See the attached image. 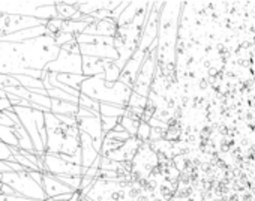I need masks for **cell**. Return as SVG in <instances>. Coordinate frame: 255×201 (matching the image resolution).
Listing matches in <instances>:
<instances>
[{
  "label": "cell",
  "instance_id": "e575fe53",
  "mask_svg": "<svg viewBox=\"0 0 255 201\" xmlns=\"http://www.w3.org/2000/svg\"><path fill=\"white\" fill-rule=\"evenodd\" d=\"M2 185H3V183H2V182H0V194H2Z\"/></svg>",
  "mask_w": 255,
  "mask_h": 201
},
{
  "label": "cell",
  "instance_id": "2e32d148",
  "mask_svg": "<svg viewBox=\"0 0 255 201\" xmlns=\"http://www.w3.org/2000/svg\"><path fill=\"white\" fill-rule=\"evenodd\" d=\"M0 141H3L9 147H18L20 149V143H18V138H17L14 128L0 126Z\"/></svg>",
  "mask_w": 255,
  "mask_h": 201
},
{
  "label": "cell",
  "instance_id": "f546056e",
  "mask_svg": "<svg viewBox=\"0 0 255 201\" xmlns=\"http://www.w3.org/2000/svg\"><path fill=\"white\" fill-rule=\"evenodd\" d=\"M95 116H101V114H95L93 111L86 110V108H81V107H80L78 114H77V117H78V119H84V117H95Z\"/></svg>",
  "mask_w": 255,
  "mask_h": 201
},
{
  "label": "cell",
  "instance_id": "3957f363",
  "mask_svg": "<svg viewBox=\"0 0 255 201\" xmlns=\"http://www.w3.org/2000/svg\"><path fill=\"white\" fill-rule=\"evenodd\" d=\"M14 111L21 120V125L27 131L33 147L38 155L44 156L47 153V128H45V113L26 107H14Z\"/></svg>",
  "mask_w": 255,
  "mask_h": 201
},
{
  "label": "cell",
  "instance_id": "4316f807",
  "mask_svg": "<svg viewBox=\"0 0 255 201\" xmlns=\"http://www.w3.org/2000/svg\"><path fill=\"white\" fill-rule=\"evenodd\" d=\"M0 161H14L11 147L3 141H0Z\"/></svg>",
  "mask_w": 255,
  "mask_h": 201
},
{
  "label": "cell",
  "instance_id": "7a4b0ae2",
  "mask_svg": "<svg viewBox=\"0 0 255 201\" xmlns=\"http://www.w3.org/2000/svg\"><path fill=\"white\" fill-rule=\"evenodd\" d=\"M182 11V3L171 2L165 3L161 9V21H159V36H158V60L162 63V69L168 66L174 59L176 48V35H177V23Z\"/></svg>",
  "mask_w": 255,
  "mask_h": 201
},
{
  "label": "cell",
  "instance_id": "8992f818",
  "mask_svg": "<svg viewBox=\"0 0 255 201\" xmlns=\"http://www.w3.org/2000/svg\"><path fill=\"white\" fill-rule=\"evenodd\" d=\"M156 63H158V41L150 47V50L141 65V69L137 75V80L132 86V92L147 98V95L150 92V84L153 81Z\"/></svg>",
  "mask_w": 255,
  "mask_h": 201
},
{
  "label": "cell",
  "instance_id": "4dcf8cb0",
  "mask_svg": "<svg viewBox=\"0 0 255 201\" xmlns=\"http://www.w3.org/2000/svg\"><path fill=\"white\" fill-rule=\"evenodd\" d=\"M29 174L38 185L42 186V182H44V173L42 171H29Z\"/></svg>",
  "mask_w": 255,
  "mask_h": 201
},
{
  "label": "cell",
  "instance_id": "ac0fdd59",
  "mask_svg": "<svg viewBox=\"0 0 255 201\" xmlns=\"http://www.w3.org/2000/svg\"><path fill=\"white\" fill-rule=\"evenodd\" d=\"M78 105L81 107V108H86V110H90V111H93L95 114H101L99 113V110H101V102H98V100H95V99H92L90 96H87V95H80V98H78Z\"/></svg>",
  "mask_w": 255,
  "mask_h": 201
},
{
  "label": "cell",
  "instance_id": "e0dca14e",
  "mask_svg": "<svg viewBox=\"0 0 255 201\" xmlns=\"http://www.w3.org/2000/svg\"><path fill=\"white\" fill-rule=\"evenodd\" d=\"M17 78V81L20 83V86L26 87L27 90H35V89H45L42 80L39 78H33L29 75H14Z\"/></svg>",
  "mask_w": 255,
  "mask_h": 201
},
{
  "label": "cell",
  "instance_id": "9a60e30c",
  "mask_svg": "<svg viewBox=\"0 0 255 201\" xmlns=\"http://www.w3.org/2000/svg\"><path fill=\"white\" fill-rule=\"evenodd\" d=\"M56 77L60 83H63L65 86H68L74 90H78V92L81 89V84L87 78L84 75H75V74H56Z\"/></svg>",
  "mask_w": 255,
  "mask_h": 201
},
{
  "label": "cell",
  "instance_id": "8fae6325",
  "mask_svg": "<svg viewBox=\"0 0 255 201\" xmlns=\"http://www.w3.org/2000/svg\"><path fill=\"white\" fill-rule=\"evenodd\" d=\"M117 21L113 18L108 20H102V21H95L92 24L87 26L86 29V35H95V36H105V38H114L117 33Z\"/></svg>",
  "mask_w": 255,
  "mask_h": 201
},
{
  "label": "cell",
  "instance_id": "1f68e13d",
  "mask_svg": "<svg viewBox=\"0 0 255 201\" xmlns=\"http://www.w3.org/2000/svg\"><path fill=\"white\" fill-rule=\"evenodd\" d=\"M0 201H36V200H29V198H23V197H8V195L0 194Z\"/></svg>",
  "mask_w": 255,
  "mask_h": 201
},
{
  "label": "cell",
  "instance_id": "7c38bea8",
  "mask_svg": "<svg viewBox=\"0 0 255 201\" xmlns=\"http://www.w3.org/2000/svg\"><path fill=\"white\" fill-rule=\"evenodd\" d=\"M105 62L107 60H102V59L83 56V75L90 78V77L105 74Z\"/></svg>",
  "mask_w": 255,
  "mask_h": 201
},
{
  "label": "cell",
  "instance_id": "d4e9b609",
  "mask_svg": "<svg viewBox=\"0 0 255 201\" xmlns=\"http://www.w3.org/2000/svg\"><path fill=\"white\" fill-rule=\"evenodd\" d=\"M54 41L56 44L62 48L68 44H72L77 41V36L75 35H71V33H66V32H59L57 35H54Z\"/></svg>",
  "mask_w": 255,
  "mask_h": 201
},
{
  "label": "cell",
  "instance_id": "52a82bcc",
  "mask_svg": "<svg viewBox=\"0 0 255 201\" xmlns=\"http://www.w3.org/2000/svg\"><path fill=\"white\" fill-rule=\"evenodd\" d=\"M44 71L53 74H75L83 75V56L65 51L60 48V54L56 60L47 65Z\"/></svg>",
  "mask_w": 255,
  "mask_h": 201
},
{
  "label": "cell",
  "instance_id": "6da1fadb",
  "mask_svg": "<svg viewBox=\"0 0 255 201\" xmlns=\"http://www.w3.org/2000/svg\"><path fill=\"white\" fill-rule=\"evenodd\" d=\"M80 92L83 95L90 96L92 99L98 100L101 104H111V105H117L123 108H128L131 95H132L131 87H128L122 81L108 83L104 74L86 78V81L81 84Z\"/></svg>",
  "mask_w": 255,
  "mask_h": 201
},
{
  "label": "cell",
  "instance_id": "44dd1931",
  "mask_svg": "<svg viewBox=\"0 0 255 201\" xmlns=\"http://www.w3.org/2000/svg\"><path fill=\"white\" fill-rule=\"evenodd\" d=\"M62 183H65L66 186H69L74 192H80L81 189V182H83V176H56Z\"/></svg>",
  "mask_w": 255,
  "mask_h": 201
},
{
  "label": "cell",
  "instance_id": "603a6c76",
  "mask_svg": "<svg viewBox=\"0 0 255 201\" xmlns=\"http://www.w3.org/2000/svg\"><path fill=\"white\" fill-rule=\"evenodd\" d=\"M5 92H6V95H14V96H17V98L30 100V92H29L26 87H23V86H18V87L6 86V87H5Z\"/></svg>",
  "mask_w": 255,
  "mask_h": 201
},
{
  "label": "cell",
  "instance_id": "ba28073f",
  "mask_svg": "<svg viewBox=\"0 0 255 201\" xmlns=\"http://www.w3.org/2000/svg\"><path fill=\"white\" fill-rule=\"evenodd\" d=\"M44 173H50L54 176H84L86 170L83 165H75L66 162L60 158V155H44Z\"/></svg>",
  "mask_w": 255,
  "mask_h": 201
},
{
  "label": "cell",
  "instance_id": "9c48e42d",
  "mask_svg": "<svg viewBox=\"0 0 255 201\" xmlns=\"http://www.w3.org/2000/svg\"><path fill=\"white\" fill-rule=\"evenodd\" d=\"M42 188H44V192L47 195V200L63 195V194H74V191L69 186L62 183L54 174H50V173H44Z\"/></svg>",
  "mask_w": 255,
  "mask_h": 201
},
{
  "label": "cell",
  "instance_id": "7402d4cb",
  "mask_svg": "<svg viewBox=\"0 0 255 201\" xmlns=\"http://www.w3.org/2000/svg\"><path fill=\"white\" fill-rule=\"evenodd\" d=\"M149 102V99L146 96H141L135 92H132L131 95V99H129V105L128 107H131V108H140V110H146V105Z\"/></svg>",
  "mask_w": 255,
  "mask_h": 201
},
{
  "label": "cell",
  "instance_id": "277c9868",
  "mask_svg": "<svg viewBox=\"0 0 255 201\" xmlns=\"http://www.w3.org/2000/svg\"><path fill=\"white\" fill-rule=\"evenodd\" d=\"M0 15H21L38 20L57 18L56 2H0Z\"/></svg>",
  "mask_w": 255,
  "mask_h": 201
},
{
  "label": "cell",
  "instance_id": "cb8c5ba5",
  "mask_svg": "<svg viewBox=\"0 0 255 201\" xmlns=\"http://www.w3.org/2000/svg\"><path fill=\"white\" fill-rule=\"evenodd\" d=\"M119 117H107V116H101V123H102V132H104V137L111 132L117 125H119Z\"/></svg>",
  "mask_w": 255,
  "mask_h": 201
},
{
  "label": "cell",
  "instance_id": "484cf974",
  "mask_svg": "<svg viewBox=\"0 0 255 201\" xmlns=\"http://www.w3.org/2000/svg\"><path fill=\"white\" fill-rule=\"evenodd\" d=\"M150 135H152V126L147 122H141L140 129H138V134H137V138L140 141H144V140L150 138Z\"/></svg>",
  "mask_w": 255,
  "mask_h": 201
},
{
  "label": "cell",
  "instance_id": "5b68a950",
  "mask_svg": "<svg viewBox=\"0 0 255 201\" xmlns=\"http://www.w3.org/2000/svg\"><path fill=\"white\" fill-rule=\"evenodd\" d=\"M3 185L11 186L18 197L36 200V201H47V195L44 192V188L38 185L29 174V171L23 173H5L0 179Z\"/></svg>",
  "mask_w": 255,
  "mask_h": 201
},
{
  "label": "cell",
  "instance_id": "4fadbf2b",
  "mask_svg": "<svg viewBox=\"0 0 255 201\" xmlns=\"http://www.w3.org/2000/svg\"><path fill=\"white\" fill-rule=\"evenodd\" d=\"M78 110H80L78 104L66 102V100H59V99H53L51 100V110H50V113H53L56 116H75L77 117Z\"/></svg>",
  "mask_w": 255,
  "mask_h": 201
},
{
  "label": "cell",
  "instance_id": "ffe728a7",
  "mask_svg": "<svg viewBox=\"0 0 255 201\" xmlns=\"http://www.w3.org/2000/svg\"><path fill=\"white\" fill-rule=\"evenodd\" d=\"M51 98L48 95H38V93H30V102L39 105L41 108H44L47 113L51 110Z\"/></svg>",
  "mask_w": 255,
  "mask_h": 201
},
{
  "label": "cell",
  "instance_id": "5bb4252c",
  "mask_svg": "<svg viewBox=\"0 0 255 201\" xmlns=\"http://www.w3.org/2000/svg\"><path fill=\"white\" fill-rule=\"evenodd\" d=\"M77 3H78V2H56L57 17L62 18L63 21L72 20V17L78 12Z\"/></svg>",
  "mask_w": 255,
  "mask_h": 201
},
{
  "label": "cell",
  "instance_id": "83f0119b",
  "mask_svg": "<svg viewBox=\"0 0 255 201\" xmlns=\"http://www.w3.org/2000/svg\"><path fill=\"white\" fill-rule=\"evenodd\" d=\"M0 126H9V128H15V123L9 119V116L6 114V111H0Z\"/></svg>",
  "mask_w": 255,
  "mask_h": 201
},
{
  "label": "cell",
  "instance_id": "d6986e66",
  "mask_svg": "<svg viewBox=\"0 0 255 201\" xmlns=\"http://www.w3.org/2000/svg\"><path fill=\"white\" fill-rule=\"evenodd\" d=\"M101 116H107V117H123L126 114V108L123 107H117V105H111V104H101V110H99Z\"/></svg>",
  "mask_w": 255,
  "mask_h": 201
},
{
  "label": "cell",
  "instance_id": "f1b7e54d",
  "mask_svg": "<svg viewBox=\"0 0 255 201\" xmlns=\"http://www.w3.org/2000/svg\"><path fill=\"white\" fill-rule=\"evenodd\" d=\"M11 110H14V107L11 104V100L8 99V96L0 98V111H11Z\"/></svg>",
  "mask_w": 255,
  "mask_h": 201
},
{
  "label": "cell",
  "instance_id": "836d02e7",
  "mask_svg": "<svg viewBox=\"0 0 255 201\" xmlns=\"http://www.w3.org/2000/svg\"><path fill=\"white\" fill-rule=\"evenodd\" d=\"M5 173H12V170L6 161H0V174H5Z\"/></svg>",
  "mask_w": 255,
  "mask_h": 201
},
{
  "label": "cell",
  "instance_id": "d6a6232c",
  "mask_svg": "<svg viewBox=\"0 0 255 201\" xmlns=\"http://www.w3.org/2000/svg\"><path fill=\"white\" fill-rule=\"evenodd\" d=\"M2 195H8V197H18V194L8 185H2Z\"/></svg>",
  "mask_w": 255,
  "mask_h": 201
},
{
  "label": "cell",
  "instance_id": "30bf717a",
  "mask_svg": "<svg viewBox=\"0 0 255 201\" xmlns=\"http://www.w3.org/2000/svg\"><path fill=\"white\" fill-rule=\"evenodd\" d=\"M80 146H81V155H83V168H90L95 161L101 156V153L95 147V141L90 135L81 132L80 135Z\"/></svg>",
  "mask_w": 255,
  "mask_h": 201
}]
</instances>
